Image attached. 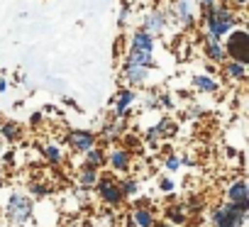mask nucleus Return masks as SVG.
<instances>
[{"instance_id": "nucleus-1", "label": "nucleus", "mask_w": 249, "mask_h": 227, "mask_svg": "<svg viewBox=\"0 0 249 227\" xmlns=\"http://www.w3.org/2000/svg\"><path fill=\"white\" fill-rule=\"evenodd\" d=\"M239 25L237 15H234V8H230L227 3H215L213 8H208L203 13V27L208 35H215V37H225L230 30H234Z\"/></svg>"}, {"instance_id": "nucleus-2", "label": "nucleus", "mask_w": 249, "mask_h": 227, "mask_svg": "<svg viewBox=\"0 0 249 227\" xmlns=\"http://www.w3.org/2000/svg\"><path fill=\"white\" fill-rule=\"evenodd\" d=\"M222 47H225V56H227V59L249 64V35H247L244 30H239V25L225 35Z\"/></svg>"}, {"instance_id": "nucleus-3", "label": "nucleus", "mask_w": 249, "mask_h": 227, "mask_svg": "<svg viewBox=\"0 0 249 227\" xmlns=\"http://www.w3.org/2000/svg\"><path fill=\"white\" fill-rule=\"evenodd\" d=\"M247 212L237 208L234 203H220L210 212V225L213 227H244Z\"/></svg>"}, {"instance_id": "nucleus-4", "label": "nucleus", "mask_w": 249, "mask_h": 227, "mask_svg": "<svg viewBox=\"0 0 249 227\" xmlns=\"http://www.w3.org/2000/svg\"><path fill=\"white\" fill-rule=\"evenodd\" d=\"M32 215H35V200L25 193H13L8 200V217L15 225H30Z\"/></svg>"}, {"instance_id": "nucleus-5", "label": "nucleus", "mask_w": 249, "mask_h": 227, "mask_svg": "<svg viewBox=\"0 0 249 227\" xmlns=\"http://www.w3.org/2000/svg\"><path fill=\"white\" fill-rule=\"evenodd\" d=\"M95 193H98V198L105 203V205H112V208H117L124 198H122V191H120V178L117 176H112V174H103V176H98V181H95Z\"/></svg>"}, {"instance_id": "nucleus-6", "label": "nucleus", "mask_w": 249, "mask_h": 227, "mask_svg": "<svg viewBox=\"0 0 249 227\" xmlns=\"http://www.w3.org/2000/svg\"><path fill=\"white\" fill-rule=\"evenodd\" d=\"M149 71H152V69L142 66L140 61H135V59H130V56H124V61H122V81H124V86H127V88L144 86L147 78H149Z\"/></svg>"}, {"instance_id": "nucleus-7", "label": "nucleus", "mask_w": 249, "mask_h": 227, "mask_svg": "<svg viewBox=\"0 0 249 227\" xmlns=\"http://www.w3.org/2000/svg\"><path fill=\"white\" fill-rule=\"evenodd\" d=\"M135 88H127V86H122L112 100H110V118H117V120H124L130 115V110H132V103H135Z\"/></svg>"}, {"instance_id": "nucleus-8", "label": "nucleus", "mask_w": 249, "mask_h": 227, "mask_svg": "<svg viewBox=\"0 0 249 227\" xmlns=\"http://www.w3.org/2000/svg\"><path fill=\"white\" fill-rule=\"evenodd\" d=\"M183 30H193L196 27V15H193V8L188 0H171V5L166 10Z\"/></svg>"}, {"instance_id": "nucleus-9", "label": "nucleus", "mask_w": 249, "mask_h": 227, "mask_svg": "<svg viewBox=\"0 0 249 227\" xmlns=\"http://www.w3.org/2000/svg\"><path fill=\"white\" fill-rule=\"evenodd\" d=\"M166 25H169V13L161 10V8H152V10L144 15V20H142V30H147V32L154 35V37H159V35L166 30Z\"/></svg>"}, {"instance_id": "nucleus-10", "label": "nucleus", "mask_w": 249, "mask_h": 227, "mask_svg": "<svg viewBox=\"0 0 249 227\" xmlns=\"http://www.w3.org/2000/svg\"><path fill=\"white\" fill-rule=\"evenodd\" d=\"M66 144L73 149V152H88L90 147L98 144V135L90 132V130H71L69 137H66Z\"/></svg>"}, {"instance_id": "nucleus-11", "label": "nucleus", "mask_w": 249, "mask_h": 227, "mask_svg": "<svg viewBox=\"0 0 249 227\" xmlns=\"http://www.w3.org/2000/svg\"><path fill=\"white\" fill-rule=\"evenodd\" d=\"M200 47H203V54H205V59L210 61V64H222L227 56H225V47H222V39L220 37H215V35H203V42H200Z\"/></svg>"}, {"instance_id": "nucleus-12", "label": "nucleus", "mask_w": 249, "mask_h": 227, "mask_svg": "<svg viewBox=\"0 0 249 227\" xmlns=\"http://www.w3.org/2000/svg\"><path fill=\"white\" fill-rule=\"evenodd\" d=\"M127 227H154L157 222V215L149 205H135L130 212H127Z\"/></svg>"}, {"instance_id": "nucleus-13", "label": "nucleus", "mask_w": 249, "mask_h": 227, "mask_svg": "<svg viewBox=\"0 0 249 227\" xmlns=\"http://www.w3.org/2000/svg\"><path fill=\"white\" fill-rule=\"evenodd\" d=\"M105 164H110V166H112V171L124 174V171L130 169V164H132V154H130V149L117 147V149H112L110 154H105Z\"/></svg>"}, {"instance_id": "nucleus-14", "label": "nucleus", "mask_w": 249, "mask_h": 227, "mask_svg": "<svg viewBox=\"0 0 249 227\" xmlns=\"http://www.w3.org/2000/svg\"><path fill=\"white\" fill-rule=\"evenodd\" d=\"M154 47H157V37H154V35H149V32L142 30V27H137V30L132 32V37H130V49H135V52H152V54H154Z\"/></svg>"}, {"instance_id": "nucleus-15", "label": "nucleus", "mask_w": 249, "mask_h": 227, "mask_svg": "<svg viewBox=\"0 0 249 227\" xmlns=\"http://www.w3.org/2000/svg\"><path fill=\"white\" fill-rule=\"evenodd\" d=\"M124 135V125H122V120H117V118H110V120H105L103 125H100V137H103V142H115V140H120Z\"/></svg>"}, {"instance_id": "nucleus-16", "label": "nucleus", "mask_w": 249, "mask_h": 227, "mask_svg": "<svg viewBox=\"0 0 249 227\" xmlns=\"http://www.w3.org/2000/svg\"><path fill=\"white\" fill-rule=\"evenodd\" d=\"M225 195H227V200H230V203L247 200V198H249V186H247V181H244V178H234V181H230V186H227Z\"/></svg>"}, {"instance_id": "nucleus-17", "label": "nucleus", "mask_w": 249, "mask_h": 227, "mask_svg": "<svg viewBox=\"0 0 249 227\" xmlns=\"http://www.w3.org/2000/svg\"><path fill=\"white\" fill-rule=\"evenodd\" d=\"M222 73L230 81H244L247 78V64L234 61V59H225L222 61Z\"/></svg>"}, {"instance_id": "nucleus-18", "label": "nucleus", "mask_w": 249, "mask_h": 227, "mask_svg": "<svg viewBox=\"0 0 249 227\" xmlns=\"http://www.w3.org/2000/svg\"><path fill=\"white\" fill-rule=\"evenodd\" d=\"M191 86H193L196 90H200V93H217V90H220V83H217L210 73H198V76H193V78H191Z\"/></svg>"}, {"instance_id": "nucleus-19", "label": "nucleus", "mask_w": 249, "mask_h": 227, "mask_svg": "<svg viewBox=\"0 0 249 227\" xmlns=\"http://www.w3.org/2000/svg\"><path fill=\"white\" fill-rule=\"evenodd\" d=\"M83 154H86L83 166H90V169H103L105 166V149H103V144H95V147H90Z\"/></svg>"}, {"instance_id": "nucleus-20", "label": "nucleus", "mask_w": 249, "mask_h": 227, "mask_svg": "<svg viewBox=\"0 0 249 227\" xmlns=\"http://www.w3.org/2000/svg\"><path fill=\"white\" fill-rule=\"evenodd\" d=\"M98 169H90V166H83L81 169V174H78V188H83V191H90L93 186H95V181H98Z\"/></svg>"}, {"instance_id": "nucleus-21", "label": "nucleus", "mask_w": 249, "mask_h": 227, "mask_svg": "<svg viewBox=\"0 0 249 227\" xmlns=\"http://www.w3.org/2000/svg\"><path fill=\"white\" fill-rule=\"evenodd\" d=\"M166 220L174 222V225H183V222H188V210L183 205H169L166 208Z\"/></svg>"}, {"instance_id": "nucleus-22", "label": "nucleus", "mask_w": 249, "mask_h": 227, "mask_svg": "<svg viewBox=\"0 0 249 227\" xmlns=\"http://www.w3.org/2000/svg\"><path fill=\"white\" fill-rule=\"evenodd\" d=\"M120 191H122V198H135L140 193V181L135 176L120 178Z\"/></svg>"}, {"instance_id": "nucleus-23", "label": "nucleus", "mask_w": 249, "mask_h": 227, "mask_svg": "<svg viewBox=\"0 0 249 227\" xmlns=\"http://www.w3.org/2000/svg\"><path fill=\"white\" fill-rule=\"evenodd\" d=\"M42 154L47 157V161L49 164H61V159H64V154H61V149H59V144H54V142H44L42 144Z\"/></svg>"}, {"instance_id": "nucleus-24", "label": "nucleus", "mask_w": 249, "mask_h": 227, "mask_svg": "<svg viewBox=\"0 0 249 227\" xmlns=\"http://www.w3.org/2000/svg\"><path fill=\"white\" fill-rule=\"evenodd\" d=\"M0 135H3V140H5V142H15V140L20 137V127H18V122L5 120L3 125H0Z\"/></svg>"}, {"instance_id": "nucleus-25", "label": "nucleus", "mask_w": 249, "mask_h": 227, "mask_svg": "<svg viewBox=\"0 0 249 227\" xmlns=\"http://www.w3.org/2000/svg\"><path fill=\"white\" fill-rule=\"evenodd\" d=\"M127 56H130V59H135V61H140V64H142V66H147V69H154V64H157L152 52H135V49H130V52H127Z\"/></svg>"}, {"instance_id": "nucleus-26", "label": "nucleus", "mask_w": 249, "mask_h": 227, "mask_svg": "<svg viewBox=\"0 0 249 227\" xmlns=\"http://www.w3.org/2000/svg\"><path fill=\"white\" fill-rule=\"evenodd\" d=\"M157 130H159L161 140H169V137H174V135H176V122H174L171 118H164V120L157 125Z\"/></svg>"}, {"instance_id": "nucleus-27", "label": "nucleus", "mask_w": 249, "mask_h": 227, "mask_svg": "<svg viewBox=\"0 0 249 227\" xmlns=\"http://www.w3.org/2000/svg\"><path fill=\"white\" fill-rule=\"evenodd\" d=\"M130 15H132V8H130V5H122V10H120V17H117V25H120V30H124V27H127V22H130Z\"/></svg>"}, {"instance_id": "nucleus-28", "label": "nucleus", "mask_w": 249, "mask_h": 227, "mask_svg": "<svg viewBox=\"0 0 249 227\" xmlns=\"http://www.w3.org/2000/svg\"><path fill=\"white\" fill-rule=\"evenodd\" d=\"M164 169H166V171H171V174H174V171H178V169H181V159H178V157H174V154H171V157H166Z\"/></svg>"}, {"instance_id": "nucleus-29", "label": "nucleus", "mask_w": 249, "mask_h": 227, "mask_svg": "<svg viewBox=\"0 0 249 227\" xmlns=\"http://www.w3.org/2000/svg\"><path fill=\"white\" fill-rule=\"evenodd\" d=\"M161 140V135H159V130H157V125L154 127H149L147 130V144H152V147H157V142Z\"/></svg>"}, {"instance_id": "nucleus-30", "label": "nucleus", "mask_w": 249, "mask_h": 227, "mask_svg": "<svg viewBox=\"0 0 249 227\" xmlns=\"http://www.w3.org/2000/svg\"><path fill=\"white\" fill-rule=\"evenodd\" d=\"M144 107L147 110H157L159 107V93H149L147 100H144Z\"/></svg>"}, {"instance_id": "nucleus-31", "label": "nucleus", "mask_w": 249, "mask_h": 227, "mask_svg": "<svg viewBox=\"0 0 249 227\" xmlns=\"http://www.w3.org/2000/svg\"><path fill=\"white\" fill-rule=\"evenodd\" d=\"M186 115H188V118H200V115H203V107L196 105V103H191V105L186 107Z\"/></svg>"}, {"instance_id": "nucleus-32", "label": "nucleus", "mask_w": 249, "mask_h": 227, "mask_svg": "<svg viewBox=\"0 0 249 227\" xmlns=\"http://www.w3.org/2000/svg\"><path fill=\"white\" fill-rule=\"evenodd\" d=\"M159 188H161L164 193H171V191H174V181H171L169 176H164V178L159 181Z\"/></svg>"}, {"instance_id": "nucleus-33", "label": "nucleus", "mask_w": 249, "mask_h": 227, "mask_svg": "<svg viewBox=\"0 0 249 227\" xmlns=\"http://www.w3.org/2000/svg\"><path fill=\"white\" fill-rule=\"evenodd\" d=\"M159 107H174V100H171V95H166V93H159Z\"/></svg>"}, {"instance_id": "nucleus-34", "label": "nucleus", "mask_w": 249, "mask_h": 227, "mask_svg": "<svg viewBox=\"0 0 249 227\" xmlns=\"http://www.w3.org/2000/svg\"><path fill=\"white\" fill-rule=\"evenodd\" d=\"M30 191H32L35 195H39V198H42V195H47V191H49V188H44L42 183H30Z\"/></svg>"}, {"instance_id": "nucleus-35", "label": "nucleus", "mask_w": 249, "mask_h": 227, "mask_svg": "<svg viewBox=\"0 0 249 227\" xmlns=\"http://www.w3.org/2000/svg\"><path fill=\"white\" fill-rule=\"evenodd\" d=\"M124 142H127V147H124V149H135V152H137V149H140V144H142L135 135H132V137H124Z\"/></svg>"}, {"instance_id": "nucleus-36", "label": "nucleus", "mask_w": 249, "mask_h": 227, "mask_svg": "<svg viewBox=\"0 0 249 227\" xmlns=\"http://www.w3.org/2000/svg\"><path fill=\"white\" fill-rule=\"evenodd\" d=\"M215 3H217V0H198V5H200V10H203V13H205L208 8H213Z\"/></svg>"}, {"instance_id": "nucleus-37", "label": "nucleus", "mask_w": 249, "mask_h": 227, "mask_svg": "<svg viewBox=\"0 0 249 227\" xmlns=\"http://www.w3.org/2000/svg\"><path fill=\"white\" fill-rule=\"evenodd\" d=\"M154 227H178V225H174V222H169V220H157Z\"/></svg>"}, {"instance_id": "nucleus-38", "label": "nucleus", "mask_w": 249, "mask_h": 227, "mask_svg": "<svg viewBox=\"0 0 249 227\" xmlns=\"http://www.w3.org/2000/svg\"><path fill=\"white\" fill-rule=\"evenodd\" d=\"M30 122H32V127H35V125H39V122H42V112H35V115L30 118Z\"/></svg>"}, {"instance_id": "nucleus-39", "label": "nucleus", "mask_w": 249, "mask_h": 227, "mask_svg": "<svg viewBox=\"0 0 249 227\" xmlns=\"http://www.w3.org/2000/svg\"><path fill=\"white\" fill-rule=\"evenodd\" d=\"M230 3H232L234 8H239V10H242V8H244V5L249 3V0H230Z\"/></svg>"}, {"instance_id": "nucleus-40", "label": "nucleus", "mask_w": 249, "mask_h": 227, "mask_svg": "<svg viewBox=\"0 0 249 227\" xmlns=\"http://www.w3.org/2000/svg\"><path fill=\"white\" fill-rule=\"evenodd\" d=\"M5 90H8V81L0 78V93H5Z\"/></svg>"}]
</instances>
